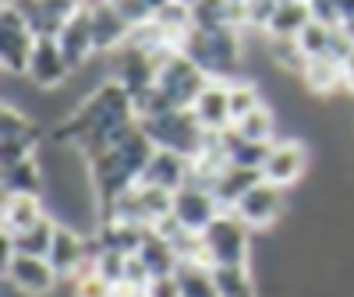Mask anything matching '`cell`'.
Masks as SVG:
<instances>
[{"mask_svg": "<svg viewBox=\"0 0 354 297\" xmlns=\"http://www.w3.org/2000/svg\"><path fill=\"white\" fill-rule=\"evenodd\" d=\"M283 205H287V198H283V188H277V184H270V181H259L238 205H234V216H238L245 227H252V230H270L280 216H283Z\"/></svg>", "mask_w": 354, "mask_h": 297, "instance_id": "9a60e30c", "label": "cell"}, {"mask_svg": "<svg viewBox=\"0 0 354 297\" xmlns=\"http://www.w3.org/2000/svg\"><path fill=\"white\" fill-rule=\"evenodd\" d=\"M57 227H61V220H57L53 213H46L36 227H28L21 233H4V258L8 255H36V258H50V248H53V237H57Z\"/></svg>", "mask_w": 354, "mask_h": 297, "instance_id": "ffe728a7", "label": "cell"}, {"mask_svg": "<svg viewBox=\"0 0 354 297\" xmlns=\"http://www.w3.org/2000/svg\"><path fill=\"white\" fill-rule=\"evenodd\" d=\"M153 21L163 28V32L181 46L185 43V36L195 28V21H192V4H181V0H170V4H163L156 15H153Z\"/></svg>", "mask_w": 354, "mask_h": 297, "instance_id": "4dcf8cb0", "label": "cell"}, {"mask_svg": "<svg viewBox=\"0 0 354 297\" xmlns=\"http://www.w3.org/2000/svg\"><path fill=\"white\" fill-rule=\"evenodd\" d=\"M46 216L43 198L36 195H4V233H21Z\"/></svg>", "mask_w": 354, "mask_h": 297, "instance_id": "4316f807", "label": "cell"}, {"mask_svg": "<svg viewBox=\"0 0 354 297\" xmlns=\"http://www.w3.org/2000/svg\"><path fill=\"white\" fill-rule=\"evenodd\" d=\"M333 32H337V28H330V25H322V21L312 18V21L301 28L298 46L305 50V57H326L330 46H333Z\"/></svg>", "mask_w": 354, "mask_h": 297, "instance_id": "e575fe53", "label": "cell"}, {"mask_svg": "<svg viewBox=\"0 0 354 297\" xmlns=\"http://www.w3.org/2000/svg\"><path fill=\"white\" fill-rule=\"evenodd\" d=\"M96 258V245H93V233H85L78 227L61 223L53 237V248H50V265L57 269L61 280H75L82 269H88Z\"/></svg>", "mask_w": 354, "mask_h": 297, "instance_id": "30bf717a", "label": "cell"}, {"mask_svg": "<svg viewBox=\"0 0 354 297\" xmlns=\"http://www.w3.org/2000/svg\"><path fill=\"white\" fill-rule=\"evenodd\" d=\"M209 85V75H205L185 50L170 53L167 61H160V75H156V88L145 99L135 103L138 121L142 117H153L163 110H192V103L198 99V93Z\"/></svg>", "mask_w": 354, "mask_h": 297, "instance_id": "3957f363", "label": "cell"}, {"mask_svg": "<svg viewBox=\"0 0 354 297\" xmlns=\"http://www.w3.org/2000/svg\"><path fill=\"white\" fill-rule=\"evenodd\" d=\"M181 50L209 78L234 82L245 75V28H213V32L192 28Z\"/></svg>", "mask_w": 354, "mask_h": 297, "instance_id": "277c9868", "label": "cell"}, {"mask_svg": "<svg viewBox=\"0 0 354 297\" xmlns=\"http://www.w3.org/2000/svg\"><path fill=\"white\" fill-rule=\"evenodd\" d=\"M25 78L32 82L39 93H57V88H64V85L75 78V71H71V64H68L61 43H57V36H39Z\"/></svg>", "mask_w": 354, "mask_h": 297, "instance_id": "8fae6325", "label": "cell"}, {"mask_svg": "<svg viewBox=\"0 0 354 297\" xmlns=\"http://www.w3.org/2000/svg\"><path fill=\"white\" fill-rule=\"evenodd\" d=\"M124 283H128V287H135V290H149V287H153V273H149V265H145L138 255H131V258H128Z\"/></svg>", "mask_w": 354, "mask_h": 297, "instance_id": "74e56055", "label": "cell"}, {"mask_svg": "<svg viewBox=\"0 0 354 297\" xmlns=\"http://www.w3.org/2000/svg\"><path fill=\"white\" fill-rule=\"evenodd\" d=\"M308 170V145L301 138H283L270 145V156L262 163V181H270L277 188H294Z\"/></svg>", "mask_w": 354, "mask_h": 297, "instance_id": "7c38bea8", "label": "cell"}, {"mask_svg": "<svg viewBox=\"0 0 354 297\" xmlns=\"http://www.w3.org/2000/svg\"><path fill=\"white\" fill-rule=\"evenodd\" d=\"M234 131H238L241 138H248V142H262V145H270L273 142V135H277V110L273 106H255L248 117H241L238 124H234Z\"/></svg>", "mask_w": 354, "mask_h": 297, "instance_id": "d6a6232c", "label": "cell"}, {"mask_svg": "<svg viewBox=\"0 0 354 297\" xmlns=\"http://www.w3.org/2000/svg\"><path fill=\"white\" fill-rule=\"evenodd\" d=\"M88 8V21H93V39H96V53H117L124 50L131 39V21L117 11L113 0H82Z\"/></svg>", "mask_w": 354, "mask_h": 297, "instance_id": "5bb4252c", "label": "cell"}, {"mask_svg": "<svg viewBox=\"0 0 354 297\" xmlns=\"http://www.w3.org/2000/svg\"><path fill=\"white\" fill-rule=\"evenodd\" d=\"M57 43H61L71 71H82L85 64H93V57H100L96 53V39H93V21H88V8L85 4H78V11L64 21V28L57 32Z\"/></svg>", "mask_w": 354, "mask_h": 297, "instance_id": "e0dca14e", "label": "cell"}, {"mask_svg": "<svg viewBox=\"0 0 354 297\" xmlns=\"http://www.w3.org/2000/svg\"><path fill=\"white\" fill-rule=\"evenodd\" d=\"M301 85L308 88L312 96H333L337 88H344V61L337 57H308V64L301 71Z\"/></svg>", "mask_w": 354, "mask_h": 297, "instance_id": "cb8c5ba5", "label": "cell"}, {"mask_svg": "<svg viewBox=\"0 0 354 297\" xmlns=\"http://www.w3.org/2000/svg\"><path fill=\"white\" fill-rule=\"evenodd\" d=\"M46 131L39 128V121L28 110L4 103V113H0V160L4 163H18L39 153Z\"/></svg>", "mask_w": 354, "mask_h": 297, "instance_id": "ba28073f", "label": "cell"}, {"mask_svg": "<svg viewBox=\"0 0 354 297\" xmlns=\"http://www.w3.org/2000/svg\"><path fill=\"white\" fill-rule=\"evenodd\" d=\"M110 75L124 85V93L131 96V103H138V99H145L156 88L160 61L153 53H145V50L124 46V50H117V64H113Z\"/></svg>", "mask_w": 354, "mask_h": 297, "instance_id": "4fadbf2b", "label": "cell"}, {"mask_svg": "<svg viewBox=\"0 0 354 297\" xmlns=\"http://www.w3.org/2000/svg\"><path fill=\"white\" fill-rule=\"evenodd\" d=\"M252 227H245L234 213H220L202 230V245L209 265H252Z\"/></svg>", "mask_w": 354, "mask_h": 297, "instance_id": "8992f818", "label": "cell"}, {"mask_svg": "<svg viewBox=\"0 0 354 297\" xmlns=\"http://www.w3.org/2000/svg\"><path fill=\"white\" fill-rule=\"evenodd\" d=\"M39 32L28 18L4 0V15H0V61H4V75H28V61L36 53Z\"/></svg>", "mask_w": 354, "mask_h": 297, "instance_id": "52a82bcc", "label": "cell"}, {"mask_svg": "<svg viewBox=\"0 0 354 297\" xmlns=\"http://www.w3.org/2000/svg\"><path fill=\"white\" fill-rule=\"evenodd\" d=\"M344 88L354 96V50L344 57Z\"/></svg>", "mask_w": 354, "mask_h": 297, "instance_id": "ab89813d", "label": "cell"}, {"mask_svg": "<svg viewBox=\"0 0 354 297\" xmlns=\"http://www.w3.org/2000/svg\"><path fill=\"white\" fill-rule=\"evenodd\" d=\"M0 188H4V195H36V198H43L50 181H46V170L39 163V153L28 156V160H18V163H4Z\"/></svg>", "mask_w": 354, "mask_h": 297, "instance_id": "44dd1931", "label": "cell"}, {"mask_svg": "<svg viewBox=\"0 0 354 297\" xmlns=\"http://www.w3.org/2000/svg\"><path fill=\"white\" fill-rule=\"evenodd\" d=\"M213 280L220 297H259L252 265H213Z\"/></svg>", "mask_w": 354, "mask_h": 297, "instance_id": "83f0119b", "label": "cell"}, {"mask_svg": "<svg viewBox=\"0 0 354 297\" xmlns=\"http://www.w3.org/2000/svg\"><path fill=\"white\" fill-rule=\"evenodd\" d=\"M223 145H227V160L230 163H238V166H255V170H262V163H266V156H270V145H262V142H248V138H241L238 131H223Z\"/></svg>", "mask_w": 354, "mask_h": 297, "instance_id": "1f68e13d", "label": "cell"}, {"mask_svg": "<svg viewBox=\"0 0 354 297\" xmlns=\"http://www.w3.org/2000/svg\"><path fill=\"white\" fill-rule=\"evenodd\" d=\"M312 21V4L308 0H283L273 11L270 25H266V39H298L301 28Z\"/></svg>", "mask_w": 354, "mask_h": 297, "instance_id": "d4e9b609", "label": "cell"}, {"mask_svg": "<svg viewBox=\"0 0 354 297\" xmlns=\"http://www.w3.org/2000/svg\"><path fill=\"white\" fill-rule=\"evenodd\" d=\"M192 181V160L170 148H156L153 160L145 163V173L138 184H153V188H167V191H181Z\"/></svg>", "mask_w": 354, "mask_h": 297, "instance_id": "d6986e66", "label": "cell"}, {"mask_svg": "<svg viewBox=\"0 0 354 297\" xmlns=\"http://www.w3.org/2000/svg\"><path fill=\"white\" fill-rule=\"evenodd\" d=\"M149 297H181V290H177V276L153 280V287H149Z\"/></svg>", "mask_w": 354, "mask_h": 297, "instance_id": "f35d334b", "label": "cell"}, {"mask_svg": "<svg viewBox=\"0 0 354 297\" xmlns=\"http://www.w3.org/2000/svg\"><path fill=\"white\" fill-rule=\"evenodd\" d=\"M128 258H131V255H117V251H100V248H96L93 269H96L110 287H121V283H124V273H128Z\"/></svg>", "mask_w": 354, "mask_h": 297, "instance_id": "d590c367", "label": "cell"}, {"mask_svg": "<svg viewBox=\"0 0 354 297\" xmlns=\"http://www.w3.org/2000/svg\"><path fill=\"white\" fill-rule=\"evenodd\" d=\"M156 145L153 138L142 131V124H135L117 145L103 148L100 156L88 160V177H93V191H96V202H100V213L106 205L124 195L128 188H135L145 173V163L153 160Z\"/></svg>", "mask_w": 354, "mask_h": 297, "instance_id": "7a4b0ae2", "label": "cell"}, {"mask_svg": "<svg viewBox=\"0 0 354 297\" xmlns=\"http://www.w3.org/2000/svg\"><path fill=\"white\" fill-rule=\"evenodd\" d=\"M138 124L153 138L156 148H170V153H181L188 160H195L202 153L205 138H209V131L198 124V117L192 110H163L153 117H142Z\"/></svg>", "mask_w": 354, "mask_h": 297, "instance_id": "5b68a950", "label": "cell"}, {"mask_svg": "<svg viewBox=\"0 0 354 297\" xmlns=\"http://www.w3.org/2000/svg\"><path fill=\"white\" fill-rule=\"evenodd\" d=\"M262 181V170H255V166H238V163H227L223 170H220V177L213 181V195H216V202H220V209L223 213H230L234 205H238L255 184Z\"/></svg>", "mask_w": 354, "mask_h": 297, "instance_id": "7402d4cb", "label": "cell"}, {"mask_svg": "<svg viewBox=\"0 0 354 297\" xmlns=\"http://www.w3.org/2000/svg\"><path fill=\"white\" fill-rule=\"evenodd\" d=\"M135 255H138L145 265H149L153 280L177 276V269H181V258H177L174 245H170V241H163V237H160L156 230H145V241H142V248H138Z\"/></svg>", "mask_w": 354, "mask_h": 297, "instance_id": "484cf974", "label": "cell"}, {"mask_svg": "<svg viewBox=\"0 0 354 297\" xmlns=\"http://www.w3.org/2000/svg\"><path fill=\"white\" fill-rule=\"evenodd\" d=\"M266 61H270V68H277L283 75H298L301 78L308 57L298 46V39H266Z\"/></svg>", "mask_w": 354, "mask_h": 297, "instance_id": "f546056e", "label": "cell"}, {"mask_svg": "<svg viewBox=\"0 0 354 297\" xmlns=\"http://www.w3.org/2000/svg\"><path fill=\"white\" fill-rule=\"evenodd\" d=\"M177 290H181V297H220L216 280H213V265L181 262V269H177Z\"/></svg>", "mask_w": 354, "mask_h": 297, "instance_id": "f1b7e54d", "label": "cell"}, {"mask_svg": "<svg viewBox=\"0 0 354 297\" xmlns=\"http://www.w3.org/2000/svg\"><path fill=\"white\" fill-rule=\"evenodd\" d=\"M220 202L209 188H202L195 181H188L181 191H174V216L181 220L192 233H202L216 216H220Z\"/></svg>", "mask_w": 354, "mask_h": 297, "instance_id": "2e32d148", "label": "cell"}, {"mask_svg": "<svg viewBox=\"0 0 354 297\" xmlns=\"http://www.w3.org/2000/svg\"><path fill=\"white\" fill-rule=\"evenodd\" d=\"M192 113L198 117V124L213 135H223L234 128V110H230V82L209 78V85L198 93V99L192 103Z\"/></svg>", "mask_w": 354, "mask_h": 297, "instance_id": "ac0fdd59", "label": "cell"}, {"mask_svg": "<svg viewBox=\"0 0 354 297\" xmlns=\"http://www.w3.org/2000/svg\"><path fill=\"white\" fill-rule=\"evenodd\" d=\"M142 4H145V8H149V11L156 15V11H160L163 4H170V0H142Z\"/></svg>", "mask_w": 354, "mask_h": 297, "instance_id": "60d3db41", "label": "cell"}, {"mask_svg": "<svg viewBox=\"0 0 354 297\" xmlns=\"http://www.w3.org/2000/svg\"><path fill=\"white\" fill-rule=\"evenodd\" d=\"M135 124H138L135 103L124 93V85L110 75L64 117L61 124L50 128V142L71 145L85 160H93V156L103 153V148L121 142Z\"/></svg>", "mask_w": 354, "mask_h": 297, "instance_id": "6da1fadb", "label": "cell"}, {"mask_svg": "<svg viewBox=\"0 0 354 297\" xmlns=\"http://www.w3.org/2000/svg\"><path fill=\"white\" fill-rule=\"evenodd\" d=\"M71 297H113V287L88 265V269H82L71 280Z\"/></svg>", "mask_w": 354, "mask_h": 297, "instance_id": "8d00e7d4", "label": "cell"}, {"mask_svg": "<svg viewBox=\"0 0 354 297\" xmlns=\"http://www.w3.org/2000/svg\"><path fill=\"white\" fill-rule=\"evenodd\" d=\"M149 227H135V223H121V220H100V227L93 230V245L100 251H117V255H135L145 241Z\"/></svg>", "mask_w": 354, "mask_h": 297, "instance_id": "603a6c76", "label": "cell"}, {"mask_svg": "<svg viewBox=\"0 0 354 297\" xmlns=\"http://www.w3.org/2000/svg\"><path fill=\"white\" fill-rule=\"evenodd\" d=\"M4 283H8V290H15L21 297H50L57 290V283H61V276L50 265V258L15 251L4 258Z\"/></svg>", "mask_w": 354, "mask_h": 297, "instance_id": "9c48e42d", "label": "cell"}, {"mask_svg": "<svg viewBox=\"0 0 354 297\" xmlns=\"http://www.w3.org/2000/svg\"><path fill=\"white\" fill-rule=\"evenodd\" d=\"M255 106H262V93H259V82L241 75L230 82V110H234V124L241 121V117H248Z\"/></svg>", "mask_w": 354, "mask_h": 297, "instance_id": "836d02e7", "label": "cell"}]
</instances>
